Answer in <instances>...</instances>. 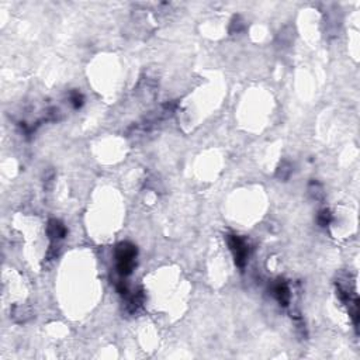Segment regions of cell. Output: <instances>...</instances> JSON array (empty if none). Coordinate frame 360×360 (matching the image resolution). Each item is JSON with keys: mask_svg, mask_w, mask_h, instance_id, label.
Segmentation results:
<instances>
[{"mask_svg": "<svg viewBox=\"0 0 360 360\" xmlns=\"http://www.w3.org/2000/svg\"><path fill=\"white\" fill-rule=\"evenodd\" d=\"M136 258V248L130 242H121L116 248V262L117 270L121 276H128L132 273Z\"/></svg>", "mask_w": 360, "mask_h": 360, "instance_id": "6da1fadb", "label": "cell"}, {"mask_svg": "<svg viewBox=\"0 0 360 360\" xmlns=\"http://www.w3.org/2000/svg\"><path fill=\"white\" fill-rule=\"evenodd\" d=\"M228 246L232 252L234 259L238 268H245V264L248 262V256H249V246L245 242V240H242L238 235H228Z\"/></svg>", "mask_w": 360, "mask_h": 360, "instance_id": "7a4b0ae2", "label": "cell"}, {"mask_svg": "<svg viewBox=\"0 0 360 360\" xmlns=\"http://www.w3.org/2000/svg\"><path fill=\"white\" fill-rule=\"evenodd\" d=\"M273 296L280 302V306H283V307L288 306V302H290V288H288V284L286 283L284 280H278L273 284Z\"/></svg>", "mask_w": 360, "mask_h": 360, "instance_id": "3957f363", "label": "cell"}, {"mask_svg": "<svg viewBox=\"0 0 360 360\" xmlns=\"http://www.w3.org/2000/svg\"><path fill=\"white\" fill-rule=\"evenodd\" d=\"M48 235L52 240H64L66 236V228L58 220H51L48 222Z\"/></svg>", "mask_w": 360, "mask_h": 360, "instance_id": "277c9868", "label": "cell"}, {"mask_svg": "<svg viewBox=\"0 0 360 360\" xmlns=\"http://www.w3.org/2000/svg\"><path fill=\"white\" fill-rule=\"evenodd\" d=\"M330 221H332V214H330V211L324 210L320 212V216H318V224L321 225V226L330 225Z\"/></svg>", "mask_w": 360, "mask_h": 360, "instance_id": "5b68a950", "label": "cell"}, {"mask_svg": "<svg viewBox=\"0 0 360 360\" xmlns=\"http://www.w3.org/2000/svg\"><path fill=\"white\" fill-rule=\"evenodd\" d=\"M70 103H72V106H74L75 108L82 107L83 106L82 93H79V92H72V93H70Z\"/></svg>", "mask_w": 360, "mask_h": 360, "instance_id": "8992f818", "label": "cell"}, {"mask_svg": "<svg viewBox=\"0 0 360 360\" xmlns=\"http://www.w3.org/2000/svg\"><path fill=\"white\" fill-rule=\"evenodd\" d=\"M290 168H292V166L288 165V164L282 165V168L278 170V178H280V179H288V176H290V173H292Z\"/></svg>", "mask_w": 360, "mask_h": 360, "instance_id": "52a82bcc", "label": "cell"}]
</instances>
